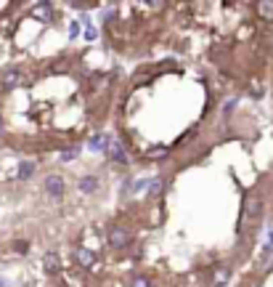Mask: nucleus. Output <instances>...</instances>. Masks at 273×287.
Instances as JSON below:
<instances>
[{
	"label": "nucleus",
	"mask_w": 273,
	"mask_h": 287,
	"mask_svg": "<svg viewBox=\"0 0 273 287\" xmlns=\"http://www.w3.org/2000/svg\"><path fill=\"white\" fill-rule=\"evenodd\" d=\"M13 250H16L19 255H24V253L29 250V245H27V242H21V239H19V242H13Z\"/></svg>",
	"instance_id": "14"
},
{
	"label": "nucleus",
	"mask_w": 273,
	"mask_h": 287,
	"mask_svg": "<svg viewBox=\"0 0 273 287\" xmlns=\"http://www.w3.org/2000/svg\"><path fill=\"white\" fill-rule=\"evenodd\" d=\"M32 176H35V162L32 160H24L19 165V181H29Z\"/></svg>",
	"instance_id": "4"
},
{
	"label": "nucleus",
	"mask_w": 273,
	"mask_h": 287,
	"mask_svg": "<svg viewBox=\"0 0 273 287\" xmlns=\"http://www.w3.org/2000/svg\"><path fill=\"white\" fill-rule=\"evenodd\" d=\"M96 189H98V178L96 176H85L80 181V191H85V194H93Z\"/></svg>",
	"instance_id": "6"
},
{
	"label": "nucleus",
	"mask_w": 273,
	"mask_h": 287,
	"mask_svg": "<svg viewBox=\"0 0 273 287\" xmlns=\"http://www.w3.org/2000/svg\"><path fill=\"white\" fill-rule=\"evenodd\" d=\"M149 157H165V149H162V146H154L149 152Z\"/></svg>",
	"instance_id": "17"
},
{
	"label": "nucleus",
	"mask_w": 273,
	"mask_h": 287,
	"mask_svg": "<svg viewBox=\"0 0 273 287\" xmlns=\"http://www.w3.org/2000/svg\"><path fill=\"white\" fill-rule=\"evenodd\" d=\"M45 191H48L51 197H61L64 194V178L61 176H48L45 178Z\"/></svg>",
	"instance_id": "2"
},
{
	"label": "nucleus",
	"mask_w": 273,
	"mask_h": 287,
	"mask_svg": "<svg viewBox=\"0 0 273 287\" xmlns=\"http://www.w3.org/2000/svg\"><path fill=\"white\" fill-rule=\"evenodd\" d=\"M85 37H88V40H96V29L88 27V29H85Z\"/></svg>",
	"instance_id": "19"
},
{
	"label": "nucleus",
	"mask_w": 273,
	"mask_h": 287,
	"mask_svg": "<svg viewBox=\"0 0 273 287\" xmlns=\"http://www.w3.org/2000/svg\"><path fill=\"white\" fill-rule=\"evenodd\" d=\"M257 8H260V13L265 19H273V3H260Z\"/></svg>",
	"instance_id": "12"
},
{
	"label": "nucleus",
	"mask_w": 273,
	"mask_h": 287,
	"mask_svg": "<svg viewBox=\"0 0 273 287\" xmlns=\"http://www.w3.org/2000/svg\"><path fill=\"white\" fill-rule=\"evenodd\" d=\"M45 271H51V274H53V271H59V266H61V261H59V255L56 253H45Z\"/></svg>",
	"instance_id": "8"
},
{
	"label": "nucleus",
	"mask_w": 273,
	"mask_h": 287,
	"mask_svg": "<svg viewBox=\"0 0 273 287\" xmlns=\"http://www.w3.org/2000/svg\"><path fill=\"white\" fill-rule=\"evenodd\" d=\"M109 245L117 247V250L128 247V245H130V234H128V229H125V226H112V229H109Z\"/></svg>",
	"instance_id": "1"
},
{
	"label": "nucleus",
	"mask_w": 273,
	"mask_h": 287,
	"mask_svg": "<svg viewBox=\"0 0 273 287\" xmlns=\"http://www.w3.org/2000/svg\"><path fill=\"white\" fill-rule=\"evenodd\" d=\"M263 213V199H249L247 202V215L249 218H260Z\"/></svg>",
	"instance_id": "7"
},
{
	"label": "nucleus",
	"mask_w": 273,
	"mask_h": 287,
	"mask_svg": "<svg viewBox=\"0 0 273 287\" xmlns=\"http://www.w3.org/2000/svg\"><path fill=\"white\" fill-rule=\"evenodd\" d=\"M35 13H37V16H40V19H51V16H53V13H51V5H48V3H40V5H35Z\"/></svg>",
	"instance_id": "11"
},
{
	"label": "nucleus",
	"mask_w": 273,
	"mask_h": 287,
	"mask_svg": "<svg viewBox=\"0 0 273 287\" xmlns=\"http://www.w3.org/2000/svg\"><path fill=\"white\" fill-rule=\"evenodd\" d=\"M109 152H112V160L117 162V165H128V152L122 149L120 141H112V144H109Z\"/></svg>",
	"instance_id": "3"
},
{
	"label": "nucleus",
	"mask_w": 273,
	"mask_h": 287,
	"mask_svg": "<svg viewBox=\"0 0 273 287\" xmlns=\"http://www.w3.org/2000/svg\"><path fill=\"white\" fill-rule=\"evenodd\" d=\"M88 146H90L93 152H106V149H109V141H106L104 136H96V138H90Z\"/></svg>",
	"instance_id": "9"
},
{
	"label": "nucleus",
	"mask_w": 273,
	"mask_h": 287,
	"mask_svg": "<svg viewBox=\"0 0 273 287\" xmlns=\"http://www.w3.org/2000/svg\"><path fill=\"white\" fill-rule=\"evenodd\" d=\"M74 255H77V261H80L82 266H93V261H96V255H93L88 247H77Z\"/></svg>",
	"instance_id": "5"
},
{
	"label": "nucleus",
	"mask_w": 273,
	"mask_h": 287,
	"mask_svg": "<svg viewBox=\"0 0 273 287\" xmlns=\"http://www.w3.org/2000/svg\"><path fill=\"white\" fill-rule=\"evenodd\" d=\"M0 136H3V122H0Z\"/></svg>",
	"instance_id": "22"
},
{
	"label": "nucleus",
	"mask_w": 273,
	"mask_h": 287,
	"mask_svg": "<svg viewBox=\"0 0 273 287\" xmlns=\"http://www.w3.org/2000/svg\"><path fill=\"white\" fill-rule=\"evenodd\" d=\"M74 157H77V149H72V152H64V154H61V160H64V162L74 160Z\"/></svg>",
	"instance_id": "18"
},
{
	"label": "nucleus",
	"mask_w": 273,
	"mask_h": 287,
	"mask_svg": "<svg viewBox=\"0 0 273 287\" xmlns=\"http://www.w3.org/2000/svg\"><path fill=\"white\" fill-rule=\"evenodd\" d=\"M133 287H151V282H149L146 277H138L136 282H133Z\"/></svg>",
	"instance_id": "15"
},
{
	"label": "nucleus",
	"mask_w": 273,
	"mask_h": 287,
	"mask_svg": "<svg viewBox=\"0 0 273 287\" xmlns=\"http://www.w3.org/2000/svg\"><path fill=\"white\" fill-rule=\"evenodd\" d=\"M233 106H236V98H231V101H228V104H225V106H223V109H225V112H231V109H233Z\"/></svg>",
	"instance_id": "20"
},
{
	"label": "nucleus",
	"mask_w": 273,
	"mask_h": 287,
	"mask_svg": "<svg viewBox=\"0 0 273 287\" xmlns=\"http://www.w3.org/2000/svg\"><path fill=\"white\" fill-rule=\"evenodd\" d=\"M228 277H231V271H228V269H220V271H217V274H215V282H217V285H223V282H225V279H228Z\"/></svg>",
	"instance_id": "13"
},
{
	"label": "nucleus",
	"mask_w": 273,
	"mask_h": 287,
	"mask_svg": "<svg viewBox=\"0 0 273 287\" xmlns=\"http://www.w3.org/2000/svg\"><path fill=\"white\" fill-rule=\"evenodd\" d=\"M19 69H8V72H5V88H13V85L19 83Z\"/></svg>",
	"instance_id": "10"
},
{
	"label": "nucleus",
	"mask_w": 273,
	"mask_h": 287,
	"mask_svg": "<svg viewBox=\"0 0 273 287\" xmlns=\"http://www.w3.org/2000/svg\"><path fill=\"white\" fill-rule=\"evenodd\" d=\"M77 35H80V24L72 21V24H69V37H77Z\"/></svg>",
	"instance_id": "16"
},
{
	"label": "nucleus",
	"mask_w": 273,
	"mask_h": 287,
	"mask_svg": "<svg viewBox=\"0 0 273 287\" xmlns=\"http://www.w3.org/2000/svg\"><path fill=\"white\" fill-rule=\"evenodd\" d=\"M0 287H5V279H0Z\"/></svg>",
	"instance_id": "21"
}]
</instances>
